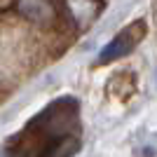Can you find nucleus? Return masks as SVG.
I'll return each instance as SVG.
<instances>
[{
	"label": "nucleus",
	"mask_w": 157,
	"mask_h": 157,
	"mask_svg": "<svg viewBox=\"0 0 157 157\" xmlns=\"http://www.w3.org/2000/svg\"><path fill=\"white\" fill-rule=\"evenodd\" d=\"M0 157H14V155H12V152H10V150L5 148V150H0Z\"/></svg>",
	"instance_id": "nucleus-4"
},
{
	"label": "nucleus",
	"mask_w": 157,
	"mask_h": 157,
	"mask_svg": "<svg viewBox=\"0 0 157 157\" xmlns=\"http://www.w3.org/2000/svg\"><path fill=\"white\" fill-rule=\"evenodd\" d=\"M68 7H71L73 17L78 19L80 26H87V24L96 17V12H98V2L96 0H68Z\"/></svg>",
	"instance_id": "nucleus-3"
},
{
	"label": "nucleus",
	"mask_w": 157,
	"mask_h": 157,
	"mask_svg": "<svg viewBox=\"0 0 157 157\" xmlns=\"http://www.w3.org/2000/svg\"><path fill=\"white\" fill-rule=\"evenodd\" d=\"M14 157H71L80 150V110L71 96L56 98L12 138Z\"/></svg>",
	"instance_id": "nucleus-1"
},
{
	"label": "nucleus",
	"mask_w": 157,
	"mask_h": 157,
	"mask_svg": "<svg viewBox=\"0 0 157 157\" xmlns=\"http://www.w3.org/2000/svg\"><path fill=\"white\" fill-rule=\"evenodd\" d=\"M145 33H148V26H145L143 19H138V21H134V24H129V26H124L98 52L96 63L105 66V63H113V61H117V59H124L127 54H131V49L145 38Z\"/></svg>",
	"instance_id": "nucleus-2"
}]
</instances>
